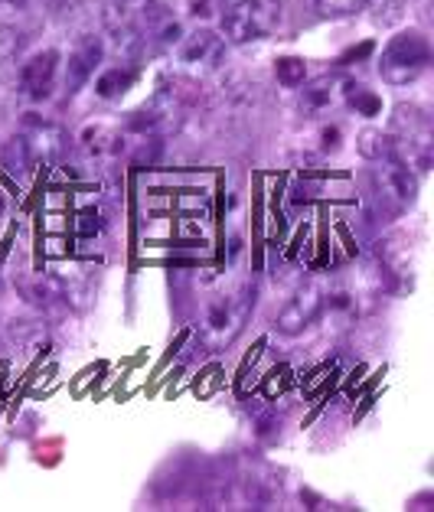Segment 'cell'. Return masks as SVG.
<instances>
[{"label": "cell", "instance_id": "5b68a950", "mask_svg": "<svg viewBox=\"0 0 434 512\" xmlns=\"http://www.w3.org/2000/svg\"><path fill=\"white\" fill-rule=\"evenodd\" d=\"M431 62V46L418 30H408L392 36L379 56V76L389 85H412L415 79L425 76Z\"/></svg>", "mask_w": 434, "mask_h": 512}, {"label": "cell", "instance_id": "ba28073f", "mask_svg": "<svg viewBox=\"0 0 434 512\" xmlns=\"http://www.w3.org/2000/svg\"><path fill=\"white\" fill-rule=\"evenodd\" d=\"M320 307H324V287H320V284H304L301 291H297L291 301L281 307V314L275 320V330L284 333V336L304 333L310 323L324 314Z\"/></svg>", "mask_w": 434, "mask_h": 512}, {"label": "cell", "instance_id": "277c9868", "mask_svg": "<svg viewBox=\"0 0 434 512\" xmlns=\"http://www.w3.org/2000/svg\"><path fill=\"white\" fill-rule=\"evenodd\" d=\"M252 304L255 297L248 287H239V291H229V294H219L209 301L206 307V317H203V330H200V340L206 349H226L235 336L242 333L248 314H252Z\"/></svg>", "mask_w": 434, "mask_h": 512}, {"label": "cell", "instance_id": "9c48e42d", "mask_svg": "<svg viewBox=\"0 0 434 512\" xmlns=\"http://www.w3.org/2000/svg\"><path fill=\"white\" fill-rule=\"evenodd\" d=\"M59 79V53L56 49H43V53L30 56L20 69V92L33 98V102H46L56 89Z\"/></svg>", "mask_w": 434, "mask_h": 512}, {"label": "cell", "instance_id": "2e32d148", "mask_svg": "<svg viewBox=\"0 0 434 512\" xmlns=\"http://www.w3.org/2000/svg\"><path fill=\"white\" fill-rule=\"evenodd\" d=\"M356 147H359V154L369 160V164H376V160H386V157H395L392 154V137H389V131H382V128L359 131Z\"/></svg>", "mask_w": 434, "mask_h": 512}, {"label": "cell", "instance_id": "ac0fdd59", "mask_svg": "<svg viewBox=\"0 0 434 512\" xmlns=\"http://www.w3.org/2000/svg\"><path fill=\"white\" fill-rule=\"evenodd\" d=\"M275 76L284 89H297V85H304L307 79V62L301 56H281L275 62Z\"/></svg>", "mask_w": 434, "mask_h": 512}, {"label": "cell", "instance_id": "6da1fadb", "mask_svg": "<svg viewBox=\"0 0 434 512\" xmlns=\"http://www.w3.org/2000/svg\"><path fill=\"white\" fill-rule=\"evenodd\" d=\"M105 30L124 56L170 49L183 36L180 23L157 0H111L105 7Z\"/></svg>", "mask_w": 434, "mask_h": 512}, {"label": "cell", "instance_id": "9a60e30c", "mask_svg": "<svg viewBox=\"0 0 434 512\" xmlns=\"http://www.w3.org/2000/svg\"><path fill=\"white\" fill-rule=\"evenodd\" d=\"M134 79H138V72L128 69V66H115V69H105L102 76L95 79V92L98 98H105V102H111V98H121L124 92L131 89Z\"/></svg>", "mask_w": 434, "mask_h": 512}, {"label": "cell", "instance_id": "e0dca14e", "mask_svg": "<svg viewBox=\"0 0 434 512\" xmlns=\"http://www.w3.org/2000/svg\"><path fill=\"white\" fill-rule=\"evenodd\" d=\"M343 102L356 108V115H363V118H376L379 111H382V98L366 89V85H353V82H346V92H343Z\"/></svg>", "mask_w": 434, "mask_h": 512}, {"label": "cell", "instance_id": "5bb4252c", "mask_svg": "<svg viewBox=\"0 0 434 512\" xmlns=\"http://www.w3.org/2000/svg\"><path fill=\"white\" fill-rule=\"evenodd\" d=\"M320 310H327L330 320L337 323V327H350V323L356 320L359 314V297L353 287H346V284H333L330 291H324V307Z\"/></svg>", "mask_w": 434, "mask_h": 512}, {"label": "cell", "instance_id": "7c38bea8", "mask_svg": "<svg viewBox=\"0 0 434 512\" xmlns=\"http://www.w3.org/2000/svg\"><path fill=\"white\" fill-rule=\"evenodd\" d=\"M27 141L33 144L36 157H46L53 160L56 154H62V147H66V131L59 128L53 121H43V118H27Z\"/></svg>", "mask_w": 434, "mask_h": 512}, {"label": "cell", "instance_id": "52a82bcc", "mask_svg": "<svg viewBox=\"0 0 434 512\" xmlns=\"http://www.w3.org/2000/svg\"><path fill=\"white\" fill-rule=\"evenodd\" d=\"M222 56H226V40L213 30H193L177 40V59L183 69L190 72H209L216 69Z\"/></svg>", "mask_w": 434, "mask_h": 512}, {"label": "cell", "instance_id": "d6986e66", "mask_svg": "<svg viewBox=\"0 0 434 512\" xmlns=\"http://www.w3.org/2000/svg\"><path fill=\"white\" fill-rule=\"evenodd\" d=\"M85 147H89L92 154H118L121 151V137L111 128L95 124V128L85 131Z\"/></svg>", "mask_w": 434, "mask_h": 512}, {"label": "cell", "instance_id": "7402d4cb", "mask_svg": "<svg viewBox=\"0 0 434 512\" xmlns=\"http://www.w3.org/2000/svg\"><path fill=\"white\" fill-rule=\"evenodd\" d=\"M20 53V33L10 27H0V69Z\"/></svg>", "mask_w": 434, "mask_h": 512}, {"label": "cell", "instance_id": "44dd1931", "mask_svg": "<svg viewBox=\"0 0 434 512\" xmlns=\"http://www.w3.org/2000/svg\"><path fill=\"white\" fill-rule=\"evenodd\" d=\"M102 212H98L95 206H89V209H82L79 212V219H76V229H79V235L82 239H92V235H98L102 232Z\"/></svg>", "mask_w": 434, "mask_h": 512}, {"label": "cell", "instance_id": "7a4b0ae2", "mask_svg": "<svg viewBox=\"0 0 434 512\" xmlns=\"http://www.w3.org/2000/svg\"><path fill=\"white\" fill-rule=\"evenodd\" d=\"M389 137L395 160H402L415 177H425L434 160V131L425 111L415 105H399L392 115Z\"/></svg>", "mask_w": 434, "mask_h": 512}, {"label": "cell", "instance_id": "8fae6325", "mask_svg": "<svg viewBox=\"0 0 434 512\" xmlns=\"http://www.w3.org/2000/svg\"><path fill=\"white\" fill-rule=\"evenodd\" d=\"M343 92H346V79H340V76H320V79L304 85L301 108L307 111V115H320V111H327L337 102H343Z\"/></svg>", "mask_w": 434, "mask_h": 512}, {"label": "cell", "instance_id": "30bf717a", "mask_svg": "<svg viewBox=\"0 0 434 512\" xmlns=\"http://www.w3.org/2000/svg\"><path fill=\"white\" fill-rule=\"evenodd\" d=\"M102 56H105V46L98 36H85L79 40V46L69 53V62H66V92L76 95L85 82L95 76V69L102 66Z\"/></svg>", "mask_w": 434, "mask_h": 512}, {"label": "cell", "instance_id": "ffe728a7", "mask_svg": "<svg viewBox=\"0 0 434 512\" xmlns=\"http://www.w3.org/2000/svg\"><path fill=\"white\" fill-rule=\"evenodd\" d=\"M314 4L324 17H353L369 4V0H314Z\"/></svg>", "mask_w": 434, "mask_h": 512}, {"label": "cell", "instance_id": "603a6c76", "mask_svg": "<svg viewBox=\"0 0 434 512\" xmlns=\"http://www.w3.org/2000/svg\"><path fill=\"white\" fill-rule=\"evenodd\" d=\"M340 128H337V124H333V128H324V131H320V141H324V144H320V147H324V151H340Z\"/></svg>", "mask_w": 434, "mask_h": 512}, {"label": "cell", "instance_id": "3957f363", "mask_svg": "<svg viewBox=\"0 0 434 512\" xmlns=\"http://www.w3.org/2000/svg\"><path fill=\"white\" fill-rule=\"evenodd\" d=\"M284 7L281 0H235L222 14V40L235 46H248L258 40H268L281 27Z\"/></svg>", "mask_w": 434, "mask_h": 512}, {"label": "cell", "instance_id": "8992f818", "mask_svg": "<svg viewBox=\"0 0 434 512\" xmlns=\"http://www.w3.org/2000/svg\"><path fill=\"white\" fill-rule=\"evenodd\" d=\"M372 186H376L382 206L392 212L415 206L418 199V177L395 157L376 160V167H372Z\"/></svg>", "mask_w": 434, "mask_h": 512}, {"label": "cell", "instance_id": "4fadbf2b", "mask_svg": "<svg viewBox=\"0 0 434 512\" xmlns=\"http://www.w3.org/2000/svg\"><path fill=\"white\" fill-rule=\"evenodd\" d=\"M0 160H4V167H7L10 177L30 180L33 167H36V151H33V144L27 141V134H14V137H10V141L4 144V151H0Z\"/></svg>", "mask_w": 434, "mask_h": 512}]
</instances>
